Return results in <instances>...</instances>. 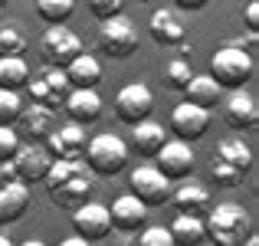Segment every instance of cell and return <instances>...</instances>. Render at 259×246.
<instances>
[{"label": "cell", "mask_w": 259, "mask_h": 246, "mask_svg": "<svg viewBox=\"0 0 259 246\" xmlns=\"http://www.w3.org/2000/svg\"><path fill=\"white\" fill-rule=\"evenodd\" d=\"M190 76H194V69H190V63L184 56L171 59V63H164V82L174 89V92H184V86L190 82Z\"/></svg>", "instance_id": "cell-30"}, {"label": "cell", "mask_w": 259, "mask_h": 246, "mask_svg": "<svg viewBox=\"0 0 259 246\" xmlns=\"http://www.w3.org/2000/svg\"><path fill=\"white\" fill-rule=\"evenodd\" d=\"M151 112H154V92L145 82H128L125 89H118V95H115V115L125 125H138V121L151 118Z\"/></svg>", "instance_id": "cell-8"}, {"label": "cell", "mask_w": 259, "mask_h": 246, "mask_svg": "<svg viewBox=\"0 0 259 246\" xmlns=\"http://www.w3.org/2000/svg\"><path fill=\"white\" fill-rule=\"evenodd\" d=\"M148 33L161 46H181L187 36V26H184V20H177L174 10H154L148 20Z\"/></svg>", "instance_id": "cell-20"}, {"label": "cell", "mask_w": 259, "mask_h": 246, "mask_svg": "<svg viewBox=\"0 0 259 246\" xmlns=\"http://www.w3.org/2000/svg\"><path fill=\"white\" fill-rule=\"evenodd\" d=\"M63 108H66V115H69V121H76V125H92L102 115V95H99V89H69Z\"/></svg>", "instance_id": "cell-18"}, {"label": "cell", "mask_w": 259, "mask_h": 246, "mask_svg": "<svg viewBox=\"0 0 259 246\" xmlns=\"http://www.w3.org/2000/svg\"><path fill=\"white\" fill-rule=\"evenodd\" d=\"M46 151L50 158H66V161H79L85 151V128L69 121V125H56L53 135L46 138Z\"/></svg>", "instance_id": "cell-17"}, {"label": "cell", "mask_w": 259, "mask_h": 246, "mask_svg": "<svg viewBox=\"0 0 259 246\" xmlns=\"http://www.w3.org/2000/svg\"><path fill=\"white\" fill-rule=\"evenodd\" d=\"M13 168H17V181L20 184H26V187H30V184H36V181H43L46 177V171H50V164H53V158H50V151H46L43 145H20L17 148V154H13Z\"/></svg>", "instance_id": "cell-14"}, {"label": "cell", "mask_w": 259, "mask_h": 246, "mask_svg": "<svg viewBox=\"0 0 259 246\" xmlns=\"http://www.w3.org/2000/svg\"><path fill=\"white\" fill-rule=\"evenodd\" d=\"M128 184H132L128 194H135L145 207H158V203L171 200V181H167L154 164H141V168H135L132 174H128Z\"/></svg>", "instance_id": "cell-7"}, {"label": "cell", "mask_w": 259, "mask_h": 246, "mask_svg": "<svg viewBox=\"0 0 259 246\" xmlns=\"http://www.w3.org/2000/svg\"><path fill=\"white\" fill-rule=\"evenodd\" d=\"M243 17H246L249 33H256V30H259V0H249V4L243 7Z\"/></svg>", "instance_id": "cell-36"}, {"label": "cell", "mask_w": 259, "mask_h": 246, "mask_svg": "<svg viewBox=\"0 0 259 246\" xmlns=\"http://www.w3.org/2000/svg\"><path fill=\"white\" fill-rule=\"evenodd\" d=\"M30 82V66L23 56H0V89H26Z\"/></svg>", "instance_id": "cell-27"}, {"label": "cell", "mask_w": 259, "mask_h": 246, "mask_svg": "<svg viewBox=\"0 0 259 246\" xmlns=\"http://www.w3.org/2000/svg\"><path fill=\"white\" fill-rule=\"evenodd\" d=\"M249 76H253V56L249 50H243V43H227L210 56V79L227 92L243 89Z\"/></svg>", "instance_id": "cell-3"}, {"label": "cell", "mask_w": 259, "mask_h": 246, "mask_svg": "<svg viewBox=\"0 0 259 246\" xmlns=\"http://www.w3.org/2000/svg\"><path fill=\"white\" fill-rule=\"evenodd\" d=\"M141 4H148V0H141Z\"/></svg>", "instance_id": "cell-42"}, {"label": "cell", "mask_w": 259, "mask_h": 246, "mask_svg": "<svg viewBox=\"0 0 259 246\" xmlns=\"http://www.w3.org/2000/svg\"><path fill=\"white\" fill-rule=\"evenodd\" d=\"M46 190H50L53 203L63 210H76L79 203L89 200V190H92V177H89L82 158L79 161H66V158H53L50 171L43 177Z\"/></svg>", "instance_id": "cell-1"}, {"label": "cell", "mask_w": 259, "mask_h": 246, "mask_svg": "<svg viewBox=\"0 0 259 246\" xmlns=\"http://www.w3.org/2000/svg\"><path fill=\"white\" fill-rule=\"evenodd\" d=\"M72 227H76V236H82L89 243H99L108 236L112 230V220H108V207L105 203H79L72 210Z\"/></svg>", "instance_id": "cell-10"}, {"label": "cell", "mask_w": 259, "mask_h": 246, "mask_svg": "<svg viewBox=\"0 0 259 246\" xmlns=\"http://www.w3.org/2000/svg\"><path fill=\"white\" fill-rule=\"evenodd\" d=\"M164 141H167L164 125H158V121L145 118V121H138V125H132V148L138 154H145V158H154Z\"/></svg>", "instance_id": "cell-23"}, {"label": "cell", "mask_w": 259, "mask_h": 246, "mask_svg": "<svg viewBox=\"0 0 259 246\" xmlns=\"http://www.w3.org/2000/svg\"><path fill=\"white\" fill-rule=\"evenodd\" d=\"M30 210V187L26 184H0V227L17 223Z\"/></svg>", "instance_id": "cell-21"}, {"label": "cell", "mask_w": 259, "mask_h": 246, "mask_svg": "<svg viewBox=\"0 0 259 246\" xmlns=\"http://www.w3.org/2000/svg\"><path fill=\"white\" fill-rule=\"evenodd\" d=\"M108 220H112V230H118V233H138L148 220V207L135 194H121L108 207Z\"/></svg>", "instance_id": "cell-16"}, {"label": "cell", "mask_w": 259, "mask_h": 246, "mask_svg": "<svg viewBox=\"0 0 259 246\" xmlns=\"http://www.w3.org/2000/svg\"><path fill=\"white\" fill-rule=\"evenodd\" d=\"M223 118H227V125L236 128V132H249V128H256V121H259L256 95L246 92V89H233V92L223 99Z\"/></svg>", "instance_id": "cell-13"}, {"label": "cell", "mask_w": 259, "mask_h": 246, "mask_svg": "<svg viewBox=\"0 0 259 246\" xmlns=\"http://www.w3.org/2000/svg\"><path fill=\"white\" fill-rule=\"evenodd\" d=\"M0 246H17V243H13L10 236H4V233H0Z\"/></svg>", "instance_id": "cell-40"}, {"label": "cell", "mask_w": 259, "mask_h": 246, "mask_svg": "<svg viewBox=\"0 0 259 246\" xmlns=\"http://www.w3.org/2000/svg\"><path fill=\"white\" fill-rule=\"evenodd\" d=\"M210 174H213V181L220 184V187H240L243 184V174H236L233 168H227V164H220V161H210Z\"/></svg>", "instance_id": "cell-32"}, {"label": "cell", "mask_w": 259, "mask_h": 246, "mask_svg": "<svg viewBox=\"0 0 259 246\" xmlns=\"http://www.w3.org/2000/svg\"><path fill=\"white\" fill-rule=\"evenodd\" d=\"M20 148V135L13 125H0V161H10Z\"/></svg>", "instance_id": "cell-33"}, {"label": "cell", "mask_w": 259, "mask_h": 246, "mask_svg": "<svg viewBox=\"0 0 259 246\" xmlns=\"http://www.w3.org/2000/svg\"><path fill=\"white\" fill-rule=\"evenodd\" d=\"M82 158H85L92 174L115 177L128 168V141L118 138V135H112V132H102V135H95V138L85 141Z\"/></svg>", "instance_id": "cell-4"}, {"label": "cell", "mask_w": 259, "mask_h": 246, "mask_svg": "<svg viewBox=\"0 0 259 246\" xmlns=\"http://www.w3.org/2000/svg\"><path fill=\"white\" fill-rule=\"evenodd\" d=\"M207 128H210V112H207V108H200V105L181 102V105L171 112V132H174V138L187 141V145H190V141H197V138H203Z\"/></svg>", "instance_id": "cell-11"}, {"label": "cell", "mask_w": 259, "mask_h": 246, "mask_svg": "<svg viewBox=\"0 0 259 246\" xmlns=\"http://www.w3.org/2000/svg\"><path fill=\"white\" fill-rule=\"evenodd\" d=\"M20 128H23V135L33 141V145H39V141H46L53 135V128H56V112L46 105H39V102H33L30 108H23L20 112Z\"/></svg>", "instance_id": "cell-19"}, {"label": "cell", "mask_w": 259, "mask_h": 246, "mask_svg": "<svg viewBox=\"0 0 259 246\" xmlns=\"http://www.w3.org/2000/svg\"><path fill=\"white\" fill-rule=\"evenodd\" d=\"M82 53V39L69 30L66 23H56L39 36V56L50 69H66L72 59Z\"/></svg>", "instance_id": "cell-5"}, {"label": "cell", "mask_w": 259, "mask_h": 246, "mask_svg": "<svg viewBox=\"0 0 259 246\" xmlns=\"http://www.w3.org/2000/svg\"><path fill=\"white\" fill-rule=\"evenodd\" d=\"M174 246H203L207 233H203V217H190V214H177L174 223L167 227Z\"/></svg>", "instance_id": "cell-25"}, {"label": "cell", "mask_w": 259, "mask_h": 246, "mask_svg": "<svg viewBox=\"0 0 259 246\" xmlns=\"http://www.w3.org/2000/svg\"><path fill=\"white\" fill-rule=\"evenodd\" d=\"M213 158L220 164H227V168H233L236 174H246V171L253 168V148H249L243 138H223L220 145H217Z\"/></svg>", "instance_id": "cell-24"}, {"label": "cell", "mask_w": 259, "mask_h": 246, "mask_svg": "<svg viewBox=\"0 0 259 246\" xmlns=\"http://www.w3.org/2000/svg\"><path fill=\"white\" fill-rule=\"evenodd\" d=\"M26 36L17 23H4L0 26V56H23L26 53Z\"/></svg>", "instance_id": "cell-29"}, {"label": "cell", "mask_w": 259, "mask_h": 246, "mask_svg": "<svg viewBox=\"0 0 259 246\" xmlns=\"http://www.w3.org/2000/svg\"><path fill=\"white\" fill-rule=\"evenodd\" d=\"M154 161H158L154 168H158L171 184L194 174V151H190V145L181 141V138H167L164 145H161V151L154 154Z\"/></svg>", "instance_id": "cell-9"}, {"label": "cell", "mask_w": 259, "mask_h": 246, "mask_svg": "<svg viewBox=\"0 0 259 246\" xmlns=\"http://www.w3.org/2000/svg\"><path fill=\"white\" fill-rule=\"evenodd\" d=\"M89 10H92L99 20L121 17V10H125V0H89Z\"/></svg>", "instance_id": "cell-34"}, {"label": "cell", "mask_w": 259, "mask_h": 246, "mask_svg": "<svg viewBox=\"0 0 259 246\" xmlns=\"http://www.w3.org/2000/svg\"><path fill=\"white\" fill-rule=\"evenodd\" d=\"M203 233L213 246H243L253 233V220L243 203H213L203 217Z\"/></svg>", "instance_id": "cell-2"}, {"label": "cell", "mask_w": 259, "mask_h": 246, "mask_svg": "<svg viewBox=\"0 0 259 246\" xmlns=\"http://www.w3.org/2000/svg\"><path fill=\"white\" fill-rule=\"evenodd\" d=\"M181 10H187V13H197V10H203V7L210 4V0H174Z\"/></svg>", "instance_id": "cell-37"}, {"label": "cell", "mask_w": 259, "mask_h": 246, "mask_svg": "<svg viewBox=\"0 0 259 246\" xmlns=\"http://www.w3.org/2000/svg\"><path fill=\"white\" fill-rule=\"evenodd\" d=\"M4 7H7V0H0V10H4Z\"/></svg>", "instance_id": "cell-41"}, {"label": "cell", "mask_w": 259, "mask_h": 246, "mask_svg": "<svg viewBox=\"0 0 259 246\" xmlns=\"http://www.w3.org/2000/svg\"><path fill=\"white\" fill-rule=\"evenodd\" d=\"M171 203L177 207V214H190V217H207V210L213 207L210 190L194 177L177 181V187H171Z\"/></svg>", "instance_id": "cell-15"}, {"label": "cell", "mask_w": 259, "mask_h": 246, "mask_svg": "<svg viewBox=\"0 0 259 246\" xmlns=\"http://www.w3.org/2000/svg\"><path fill=\"white\" fill-rule=\"evenodd\" d=\"M20 112H23V99L13 89H0V125H17Z\"/></svg>", "instance_id": "cell-31"}, {"label": "cell", "mask_w": 259, "mask_h": 246, "mask_svg": "<svg viewBox=\"0 0 259 246\" xmlns=\"http://www.w3.org/2000/svg\"><path fill=\"white\" fill-rule=\"evenodd\" d=\"M59 246H92V243H89V240H82V236H66V240L59 243Z\"/></svg>", "instance_id": "cell-38"}, {"label": "cell", "mask_w": 259, "mask_h": 246, "mask_svg": "<svg viewBox=\"0 0 259 246\" xmlns=\"http://www.w3.org/2000/svg\"><path fill=\"white\" fill-rule=\"evenodd\" d=\"M99 46L112 59H128L138 50V33L125 17H108L99 23Z\"/></svg>", "instance_id": "cell-6"}, {"label": "cell", "mask_w": 259, "mask_h": 246, "mask_svg": "<svg viewBox=\"0 0 259 246\" xmlns=\"http://www.w3.org/2000/svg\"><path fill=\"white\" fill-rule=\"evenodd\" d=\"M26 89H30L33 102H39V105H46V108L56 112V108L66 102V95H69L72 86H69V79H66L63 69H50V72H43V76H36V79L30 76Z\"/></svg>", "instance_id": "cell-12"}, {"label": "cell", "mask_w": 259, "mask_h": 246, "mask_svg": "<svg viewBox=\"0 0 259 246\" xmlns=\"http://www.w3.org/2000/svg\"><path fill=\"white\" fill-rule=\"evenodd\" d=\"M17 246H46L43 240H23V243H17Z\"/></svg>", "instance_id": "cell-39"}, {"label": "cell", "mask_w": 259, "mask_h": 246, "mask_svg": "<svg viewBox=\"0 0 259 246\" xmlns=\"http://www.w3.org/2000/svg\"><path fill=\"white\" fill-rule=\"evenodd\" d=\"M76 10V0H36V13L39 20H46L50 26L56 23H66Z\"/></svg>", "instance_id": "cell-28"}, {"label": "cell", "mask_w": 259, "mask_h": 246, "mask_svg": "<svg viewBox=\"0 0 259 246\" xmlns=\"http://www.w3.org/2000/svg\"><path fill=\"white\" fill-rule=\"evenodd\" d=\"M63 72H66V79H69L72 89H99V82H102V63L85 50L79 53Z\"/></svg>", "instance_id": "cell-22"}, {"label": "cell", "mask_w": 259, "mask_h": 246, "mask_svg": "<svg viewBox=\"0 0 259 246\" xmlns=\"http://www.w3.org/2000/svg\"><path fill=\"white\" fill-rule=\"evenodd\" d=\"M220 92L223 89L217 86L210 76H190V82L184 86V95H187L190 105H200V108H217V102H220Z\"/></svg>", "instance_id": "cell-26"}, {"label": "cell", "mask_w": 259, "mask_h": 246, "mask_svg": "<svg viewBox=\"0 0 259 246\" xmlns=\"http://www.w3.org/2000/svg\"><path fill=\"white\" fill-rule=\"evenodd\" d=\"M138 246H174V240L167 233V227H148V230H141Z\"/></svg>", "instance_id": "cell-35"}]
</instances>
